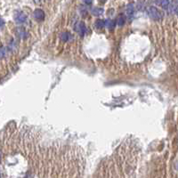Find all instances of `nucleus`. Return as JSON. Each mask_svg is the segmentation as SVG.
<instances>
[{
	"mask_svg": "<svg viewBox=\"0 0 178 178\" xmlns=\"http://www.w3.org/2000/svg\"><path fill=\"white\" fill-rule=\"evenodd\" d=\"M104 21L103 20H97L96 21V29H98V30H102V29H103L104 28Z\"/></svg>",
	"mask_w": 178,
	"mask_h": 178,
	"instance_id": "nucleus-12",
	"label": "nucleus"
},
{
	"mask_svg": "<svg viewBox=\"0 0 178 178\" xmlns=\"http://www.w3.org/2000/svg\"><path fill=\"white\" fill-rule=\"evenodd\" d=\"M100 1H102V2H105L106 0H100Z\"/></svg>",
	"mask_w": 178,
	"mask_h": 178,
	"instance_id": "nucleus-19",
	"label": "nucleus"
},
{
	"mask_svg": "<svg viewBox=\"0 0 178 178\" xmlns=\"http://www.w3.org/2000/svg\"><path fill=\"white\" fill-rule=\"evenodd\" d=\"M16 34L20 38H22V39H26L29 36V34L25 30V29H22V28H18L16 30Z\"/></svg>",
	"mask_w": 178,
	"mask_h": 178,
	"instance_id": "nucleus-5",
	"label": "nucleus"
},
{
	"mask_svg": "<svg viewBox=\"0 0 178 178\" xmlns=\"http://www.w3.org/2000/svg\"><path fill=\"white\" fill-rule=\"evenodd\" d=\"M170 12L172 14H177V1L174 0L170 5Z\"/></svg>",
	"mask_w": 178,
	"mask_h": 178,
	"instance_id": "nucleus-10",
	"label": "nucleus"
},
{
	"mask_svg": "<svg viewBox=\"0 0 178 178\" xmlns=\"http://www.w3.org/2000/svg\"><path fill=\"white\" fill-rule=\"evenodd\" d=\"M125 21H126V17L124 16V15H120L118 17V19H117V23H118V25H120V26H122V25H124V23H125Z\"/></svg>",
	"mask_w": 178,
	"mask_h": 178,
	"instance_id": "nucleus-11",
	"label": "nucleus"
},
{
	"mask_svg": "<svg viewBox=\"0 0 178 178\" xmlns=\"http://www.w3.org/2000/svg\"><path fill=\"white\" fill-rule=\"evenodd\" d=\"M160 5H161L164 9H168V6H169V0H161Z\"/></svg>",
	"mask_w": 178,
	"mask_h": 178,
	"instance_id": "nucleus-13",
	"label": "nucleus"
},
{
	"mask_svg": "<svg viewBox=\"0 0 178 178\" xmlns=\"http://www.w3.org/2000/svg\"><path fill=\"white\" fill-rule=\"evenodd\" d=\"M135 11V5L134 4H129L126 6V14H127L128 18L131 19L134 16Z\"/></svg>",
	"mask_w": 178,
	"mask_h": 178,
	"instance_id": "nucleus-6",
	"label": "nucleus"
},
{
	"mask_svg": "<svg viewBox=\"0 0 178 178\" xmlns=\"http://www.w3.org/2000/svg\"><path fill=\"white\" fill-rule=\"evenodd\" d=\"M33 16L37 21H42L45 19V13H44V11L41 10V9H36L34 11V13H33Z\"/></svg>",
	"mask_w": 178,
	"mask_h": 178,
	"instance_id": "nucleus-4",
	"label": "nucleus"
},
{
	"mask_svg": "<svg viewBox=\"0 0 178 178\" xmlns=\"http://www.w3.org/2000/svg\"><path fill=\"white\" fill-rule=\"evenodd\" d=\"M160 2H161V0H155V3L158 5H160Z\"/></svg>",
	"mask_w": 178,
	"mask_h": 178,
	"instance_id": "nucleus-18",
	"label": "nucleus"
},
{
	"mask_svg": "<svg viewBox=\"0 0 178 178\" xmlns=\"http://www.w3.org/2000/svg\"><path fill=\"white\" fill-rule=\"evenodd\" d=\"M80 12H81V14H82V15H83V16H85V15L87 14V9H86L85 7H83V6H81V7H80Z\"/></svg>",
	"mask_w": 178,
	"mask_h": 178,
	"instance_id": "nucleus-14",
	"label": "nucleus"
},
{
	"mask_svg": "<svg viewBox=\"0 0 178 178\" xmlns=\"http://www.w3.org/2000/svg\"><path fill=\"white\" fill-rule=\"evenodd\" d=\"M4 25H5V21H4V20L1 17H0V29L3 28Z\"/></svg>",
	"mask_w": 178,
	"mask_h": 178,
	"instance_id": "nucleus-15",
	"label": "nucleus"
},
{
	"mask_svg": "<svg viewBox=\"0 0 178 178\" xmlns=\"http://www.w3.org/2000/svg\"><path fill=\"white\" fill-rule=\"evenodd\" d=\"M104 27H106L109 30H113L116 26V21H112V20H106L104 21Z\"/></svg>",
	"mask_w": 178,
	"mask_h": 178,
	"instance_id": "nucleus-7",
	"label": "nucleus"
},
{
	"mask_svg": "<svg viewBox=\"0 0 178 178\" xmlns=\"http://www.w3.org/2000/svg\"><path fill=\"white\" fill-rule=\"evenodd\" d=\"M82 1L84 2V4H86V5H91L93 0H82Z\"/></svg>",
	"mask_w": 178,
	"mask_h": 178,
	"instance_id": "nucleus-16",
	"label": "nucleus"
},
{
	"mask_svg": "<svg viewBox=\"0 0 178 178\" xmlns=\"http://www.w3.org/2000/svg\"><path fill=\"white\" fill-rule=\"evenodd\" d=\"M91 13L96 15V16H99V15H102L103 14V8H100V7H94L92 9Z\"/></svg>",
	"mask_w": 178,
	"mask_h": 178,
	"instance_id": "nucleus-9",
	"label": "nucleus"
},
{
	"mask_svg": "<svg viewBox=\"0 0 178 178\" xmlns=\"http://www.w3.org/2000/svg\"><path fill=\"white\" fill-rule=\"evenodd\" d=\"M147 13H148V15L150 18H151L152 20L154 21H159L161 19V14L160 12L154 6H151L148 8L147 10Z\"/></svg>",
	"mask_w": 178,
	"mask_h": 178,
	"instance_id": "nucleus-1",
	"label": "nucleus"
},
{
	"mask_svg": "<svg viewBox=\"0 0 178 178\" xmlns=\"http://www.w3.org/2000/svg\"><path fill=\"white\" fill-rule=\"evenodd\" d=\"M33 1H34V2H35L36 4H39V3H40V2L42 1V0H33Z\"/></svg>",
	"mask_w": 178,
	"mask_h": 178,
	"instance_id": "nucleus-17",
	"label": "nucleus"
},
{
	"mask_svg": "<svg viewBox=\"0 0 178 178\" xmlns=\"http://www.w3.org/2000/svg\"><path fill=\"white\" fill-rule=\"evenodd\" d=\"M60 38H61L63 42H68V41H69L71 38H72V37H71L70 33H69V32H63V33L60 35Z\"/></svg>",
	"mask_w": 178,
	"mask_h": 178,
	"instance_id": "nucleus-8",
	"label": "nucleus"
},
{
	"mask_svg": "<svg viewBox=\"0 0 178 178\" xmlns=\"http://www.w3.org/2000/svg\"><path fill=\"white\" fill-rule=\"evenodd\" d=\"M74 29L81 36V37H84L86 32H87L86 25H85V23L83 22V21H78L75 24V26H74Z\"/></svg>",
	"mask_w": 178,
	"mask_h": 178,
	"instance_id": "nucleus-2",
	"label": "nucleus"
},
{
	"mask_svg": "<svg viewBox=\"0 0 178 178\" xmlns=\"http://www.w3.org/2000/svg\"><path fill=\"white\" fill-rule=\"evenodd\" d=\"M14 21L17 23H24L27 21V15L23 12H17L14 15Z\"/></svg>",
	"mask_w": 178,
	"mask_h": 178,
	"instance_id": "nucleus-3",
	"label": "nucleus"
}]
</instances>
